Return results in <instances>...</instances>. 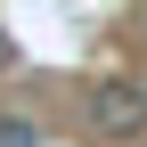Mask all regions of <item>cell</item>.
Instances as JSON below:
<instances>
[{"mask_svg":"<svg viewBox=\"0 0 147 147\" xmlns=\"http://www.w3.org/2000/svg\"><path fill=\"white\" fill-rule=\"evenodd\" d=\"M0 147H41V131H33L25 115H0Z\"/></svg>","mask_w":147,"mask_h":147,"instance_id":"cell-2","label":"cell"},{"mask_svg":"<svg viewBox=\"0 0 147 147\" xmlns=\"http://www.w3.org/2000/svg\"><path fill=\"white\" fill-rule=\"evenodd\" d=\"M8 57H16V41H8V33H0V65H8Z\"/></svg>","mask_w":147,"mask_h":147,"instance_id":"cell-3","label":"cell"},{"mask_svg":"<svg viewBox=\"0 0 147 147\" xmlns=\"http://www.w3.org/2000/svg\"><path fill=\"white\" fill-rule=\"evenodd\" d=\"M90 123H98L106 139L147 131V90H139V82H98V90H90Z\"/></svg>","mask_w":147,"mask_h":147,"instance_id":"cell-1","label":"cell"},{"mask_svg":"<svg viewBox=\"0 0 147 147\" xmlns=\"http://www.w3.org/2000/svg\"><path fill=\"white\" fill-rule=\"evenodd\" d=\"M139 90H147V82H139Z\"/></svg>","mask_w":147,"mask_h":147,"instance_id":"cell-4","label":"cell"}]
</instances>
